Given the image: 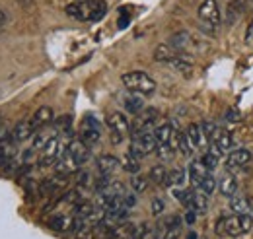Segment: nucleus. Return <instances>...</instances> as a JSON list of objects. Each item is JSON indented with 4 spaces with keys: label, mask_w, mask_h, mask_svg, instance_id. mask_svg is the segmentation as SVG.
<instances>
[{
    "label": "nucleus",
    "mask_w": 253,
    "mask_h": 239,
    "mask_svg": "<svg viewBox=\"0 0 253 239\" xmlns=\"http://www.w3.org/2000/svg\"><path fill=\"white\" fill-rule=\"evenodd\" d=\"M66 14L76 22H99L107 14L105 0H78L66 6Z\"/></svg>",
    "instance_id": "1"
},
{
    "label": "nucleus",
    "mask_w": 253,
    "mask_h": 239,
    "mask_svg": "<svg viewBox=\"0 0 253 239\" xmlns=\"http://www.w3.org/2000/svg\"><path fill=\"white\" fill-rule=\"evenodd\" d=\"M253 220L250 214H232L216 222V234L224 238H240L252 230Z\"/></svg>",
    "instance_id": "2"
},
{
    "label": "nucleus",
    "mask_w": 253,
    "mask_h": 239,
    "mask_svg": "<svg viewBox=\"0 0 253 239\" xmlns=\"http://www.w3.org/2000/svg\"><path fill=\"white\" fill-rule=\"evenodd\" d=\"M222 24V12L216 0H203L199 6V26L209 35H214Z\"/></svg>",
    "instance_id": "3"
},
{
    "label": "nucleus",
    "mask_w": 253,
    "mask_h": 239,
    "mask_svg": "<svg viewBox=\"0 0 253 239\" xmlns=\"http://www.w3.org/2000/svg\"><path fill=\"white\" fill-rule=\"evenodd\" d=\"M121 82L130 93H138V95H150L156 91V82L154 78H150L146 72L140 70H132V72H125L121 76Z\"/></svg>",
    "instance_id": "4"
},
{
    "label": "nucleus",
    "mask_w": 253,
    "mask_h": 239,
    "mask_svg": "<svg viewBox=\"0 0 253 239\" xmlns=\"http://www.w3.org/2000/svg\"><path fill=\"white\" fill-rule=\"evenodd\" d=\"M156 146H158V142H156L154 130H144V132H136V134H132L130 150H128V152H130L134 158L140 159V158H144V156L156 152Z\"/></svg>",
    "instance_id": "5"
},
{
    "label": "nucleus",
    "mask_w": 253,
    "mask_h": 239,
    "mask_svg": "<svg viewBox=\"0 0 253 239\" xmlns=\"http://www.w3.org/2000/svg\"><path fill=\"white\" fill-rule=\"evenodd\" d=\"M64 148H66V146H63V138H61L59 134H53V136L49 138V142L43 146L39 165H41V167H51V165H55V163L61 159Z\"/></svg>",
    "instance_id": "6"
},
{
    "label": "nucleus",
    "mask_w": 253,
    "mask_h": 239,
    "mask_svg": "<svg viewBox=\"0 0 253 239\" xmlns=\"http://www.w3.org/2000/svg\"><path fill=\"white\" fill-rule=\"evenodd\" d=\"M101 138V122L95 119L94 115H86L82 120V126H80V140L92 148L99 142Z\"/></svg>",
    "instance_id": "7"
},
{
    "label": "nucleus",
    "mask_w": 253,
    "mask_h": 239,
    "mask_svg": "<svg viewBox=\"0 0 253 239\" xmlns=\"http://www.w3.org/2000/svg\"><path fill=\"white\" fill-rule=\"evenodd\" d=\"M156 120H158V109H156V107H146V109H142V111L136 115L130 132L136 134V132H144V130H154Z\"/></svg>",
    "instance_id": "8"
},
{
    "label": "nucleus",
    "mask_w": 253,
    "mask_h": 239,
    "mask_svg": "<svg viewBox=\"0 0 253 239\" xmlns=\"http://www.w3.org/2000/svg\"><path fill=\"white\" fill-rule=\"evenodd\" d=\"M105 124L109 126L111 134H119V136H123V138L130 132V122H128V119H126L123 113H119V111L109 113V115L105 117Z\"/></svg>",
    "instance_id": "9"
},
{
    "label": "nucleus",
    "mask_w": 253,
    "mask_h": 239,
    "mask_svg": "<svg viewBox=\"0 0 253 239\" xmlns=\"http://www.w3.org/2000/svg\"><path fill=\"white\" fill-rule=\"evenodd\" d=\"M252 152L250 150H234V152H230L228 156H226V169L228 171H234V169H242V167H246V165H250V161H252Z\"/></svg>",
    "instance_id": "10"
},
{
    "label": "nucleus",
    "mask_w": 253,
    "mask_h": 239,
    "mask_svg": "<svg viewBox=\"0 0 253 239\" xmlns=\"http://www.w3.org/2000/svg\"><path fill=\"white\" fill-rule=\"evenodd\" d=\"M16 140L12 138V132H6L0 136V167H6L14 156H16Z\"/></svg>",
    "instance_id": "11"
},
{
    "label": "nucleus",
    "mask_w": 253,
    "mask_h": 239,
    "mask_svg": "<svg viewBox=\"0 0 253 239\" xmlns=\"http://www.w3.org/2000/svg\"><path fill=\"white\" fill-rule=\"evenodd\" d=\"M66 152L70 154V158H72L80 167L90 159V148H88L80 138H74V140L66 146Z\"/></svg>",
    "instance_id": "12"
},
{
    "label": "nucleus",
    "mask_w": 253,
    "mask_h": 239,
    "mask_svg": "<svg viewBox=\"0 0 253 239\" xmlns=\"http://www.w3.org/2000/svg\"><path fill=\"white\" fill-rule=\"evenodd\" d=\"M10 132H12V138L16 140V144H22V142H26L28 138H32L37 130H35V126H33L32 119H24V120H20Z\"/></svg>",
    "instance_id": "13"
},
{
    "label": "nucleus",
    "mask_w": 253,
    "mask_h": 239,
    "mask_svg": "<svg viewBox=\"0 0 253 239\" xmlns=\"http://www.w3.org/2000/svg\"><path fill=\"white\" fill-rule=\"evenodd\" d=\"M185 136H187V140H189L191 148L193 150H199V148H205L207 146V136H205V130H203V126L201 124H197V122H193L187 126V130H185Z\"/></svg>",
    "instance_id": "14"
},
{
    "label": "nucleus",
    "mask_w": 253,
    "mask_h": 239,
    "mask_svg": "<svg viewBox=\"0 0 253 239\" xmlns=\"http://www.w3.org/2000/svg\"><path fill=\"white\" fill-rule=\"evenodd\" d=\"M68 185V175H55V177H49L41 183V193L43 195H53V193H63Z\"/></svg>",
    "instance_id": "15"
},
{
    "label": "nucleus",
    "mask_w": 253,
    "mask_h": 239,
    "mask_svg": "<svg viewBox=\"0 0 253 239\" xmlns=\"http://www.w3.org/2000/svg\"><path fill=\"white\" fill-rule=\"evenodd\" d=\"M173 120H166L158 126H154V136L158 146H169L171 148V136H173ZM173 150V148H171Z\"/></svg>",
    "instance_id": "16"
},
{
    "label": "nucleus",
    "mask_w": 253,
    "mask_h": 239,
    "mask_svg": "<svg viewBox=\"0 0 253 239\" xmlns=\"http://www.w3.org/2000/svg\"><path fill=\"white\" fill-rule=\"evenodd\" d=\"M119 167H121V161H119L115 156L105 154V156H101V158L97 159V169H99V175H113V173H115Z\"/></svg>",
    "instance_id": "17"
},
{
    "label": "nucleus",
    "mask_w": 253,
    "mask_h": 239,
    "mask_svg": "<svg viewBox=\"0 0 253 239\" xmlns=\"http://www.w3.org/2000/svg\"><path fill=\"white\" fill-rule=\"evenodd\" d=\"M72 226H74V216L70 214H55L53 218H49V228L51 230H55V232H68V230H72Z\"/></svg>",
    "instance_id": "18"
},
{
    "label": "nucleus",
    "mask_w": 253,
    "mask_h": 239,
    "mask_svg": "<svg viewBox=\"0 0 253 239\" xmlns=\"http://www.w3.org/2000/svg\"><path fill=\"white\" fill-rule=\"evenodd\" d=\"M218 189H220V193L226 199H232L238 193V179L234 177L232 171H228V173L222 175L220 181H218Z\"/></svg>",
    "instance_id": "19"
},
{
    "label": "nucleus",
    "mask_w": 253,
    "mask_h": 239,
    "mask_svg": "<svg viewBox=\"0 0 253 239\" xmlns=\"http://www.w3.org/2000/svg\"><path fill=\"white\" fill-rule=\"evenodd\" d=\"M30 119H32L35 130H39V128L47 126L51 120L55 119V113H53V109H51V107H39Z\"/></svg>",
    "instance_id": "20"
},
{
    "label": "nucleus",
    "mask_w": 253,
    "mask_h": 239,
    "mask_svg": "<svg viewBox=\"0 0 253 239\" xmlns=\"http://www.w3.org/2000/svg\"><path fill=\"white\" fill-rule=\"evenodd\" d=\"M211 144H212V146H216L222 154H226V152H230V148L234 146V138H232V134H230L228 130L218 128V130H216V134H214V138L211 140Z\"/></svg>",
    "instance_id": "21"
},
{
    "label": "nucleus",
    "mask_w": 253,
    "mask_h": 239,
    "mask_svg": "<svg viewBox=\"0 0 253 239\" xmlns=\"http://www.w3.org/2000/svg\"><path fill=\"white\" fill-rule=\"evenodd\" d=\"M179 55V51H175L169 43H162V45H158L156 47V51H154V60H158V62H171V60L175 59ZM185 55V53H183Z\"/></svg>",
    "instance_id": "22"
},
{
    "label": "nucleus",
    "mask_w": 253,
    "mask_h": 239,
    "mask_svg": "<svg viewBox=\"0 0 253 239\" xmlns=\"http://www.w3.org/2000/svg\"><path fill=\"white\" fill-rule=\"evenodd\" d=\"M169 45L175 49V51H179V53H185L187 49H189L191 45H193V39H191V35L187 31H179V33H175V35H171V39H169Z\"/></svg>",
    "instance_id": "23"
},
{
    "label": "nucleus",
    "mask_w": 253,
    "mask_h": 239,
    "mask_svg": "<svg viewBox=\"0 0 253 239\" xmlns=\"http://www.w3.org/2000/svg\"><path fill=\"white\" fill-rule=\"evenodd\" d=\"M246 0H234L230 6H228V10H226V24L228 26H234L238 20H240V16L244 14V10H246Z\"/></svg>",
    "instance_id": "24"
},
{
    "label": "nucleus",
    "mask_w": 253,
    "mask_h": 239,
    "mask_svg": "<svg viewBox=\"0 0 253 239\" xmlns=\"http://www.w3.org/2000/svg\"><path fill=\"white\" fill-rule=\"evenodd\" d=\"M230 208H232L234 214H252V202H250V199H246V197L236 193L230 199Z\"/></svg>",
    "instance_id": "25"
},
{
    "label": "nucleus",
    "mask_w": 253,
    "mask_h": 239,
    "mask_svg": "<svg viewBox=\"0 0 253 239\" xmlns=\"http://www.w3.org/2000/svg\"><path fill=\"white\" fill-rule=\"evenodd\" d=\"M175 72H179V74H185V76H189L191 72H193V62H191L189 57H185L183 53H179L175 59L171 60V62H168Z\"/></svg>",
    "instance_id": "26"
},
{
    "label": "nucleus",
    "mask_w": 253,
    "mask_h": 239,
    "mask_svg": "<svg viewBox=\"0 0 253 239\" xmlns=\"http://www.w3.org/2000/svg\"><path fill=\"white\" fill-rule=\"evenodd\" d=\"M207 173H211V171L201 163V159H199V161H191L189 163V179L195 187L201 185V181L207 177Z\"/></svg>",
    "instance_id": "27"
},
{
    "label": "nucleus",
    "mask_w": 253,
    "mask_h": 239,
    "mask_svg": "<svg viewBox=\"0 0 253 239\" xmlns=\"http://www.w3.org/2000/svg\"><path fill=\"white\" fill-rule=\"evenodd\" d=\"M187 210H193L197 216L207 214V210H209V197L203 195V193H195V197H193V200L187 206Z\"/></svg>",
    "instance_id": "28"
},
{
    "label": "nucleus",
    "mask_w": 253,
    "mask_h": 239,
    "mask_svg": "<svg viewBox=\"0 0 253 239\" xmlns=\"http://www.w3.org/2000/svg\"><path fill=\"white\" fill-rule=\"evenodd\" d=\"M125 109L132 115H138L144 109V99L138 93H128L125 97Z\"/></svg>",
    "instance_id": "29"
},
{
    "label": "nucleus",
    "mask_w": 253,
    "mask_h": 239,
    "mask_svg": "<svg viewBox=\"0 0 253 239\" xmlns=\"http://www.w3.org/2000/svg\"><path fill=\"white\" fill-rule=\"evenodd\" d=\"M94 177H92V173H88V171H80L78 173V177H76V189L84 195L86 191H90V189H94Z\"/></svg>",
    "instance_id": "30"
},
{
    "label": "nucleus",
    "mask_w": 253,
    "mask_h": 239,
    "mask_svg": "<svg viewBox=\"0 0 253 239\" xmlns=\"http://www.w3.org/2000/svg\"><path fill=\"white\" fill-rule=\"evenodd\" d=\"M183 183H185V171L183 169H171V171H168L166 185H169L173 189H181Z\"/></svg>",
    "instance_id": "31"
},
{
    "label": "nucleus",
    "mask_w": 253,
    "mask_h": 239,
    "mask_svg": "<svg viewBox=\"0 0 253 239\" xmlns=\"http://www.w3.org/2000/svg\"><path fill=\"white\" fill-rule=\"evenodd\" d=\"M121 167H123L125 171H128V173L136 175V173L140 171V161H138V158H134L130 152H126L123 161H121Z\"/></svg>",
    "instance_id": "32"
},
{
    "label": "nucleus",
    "mask_w": 253,
    "mask_h": 239,
    "mask_svg": "<svg viewBox=\"0 0 253 239\" xmlns=\"http://www.w3.org/2000/svg\"><path fill=\"white\" fill-rule=\"evenodd\" d=\"M216 187H218V181H216V177H214L212 173H207V177H205V179L201 181V185H199L201 193H203V195H207V197L214 195Z\"/></svg>",
    "instance_id": "33"
},
{
    "label": "nucleus",
    "mask_w": 253,
    "mask_h": 239,
    "mask_svg": "<svg viewBox=\"0 0 253 239\" xmlns=\"http://www.w3.org/2000/svg\"><path fill=\"white\" fill-rule=\"evenodd\" d=\"M166 179H168V169L164 165H154L148 173V181H152L156 185H166Z\"/></svg>",
    "instance_id": "34"
},
{
    "label": "nucleus",
    "mask_w": 253,
    "mask_h": 239,
    "mask_svg": "<svg viewBox=\"0 0 253 239\" xmlns=\"http://www.w3.org/2000/svg\"><path fill=\"white\" fill-rule=\"evenodd\" d=\"M148 177H144V175H134V177H130V191L134 193V195H140V193H144L146 189H148Z\"/></svg>",
    "instance_id": "35"
},
{
    "label": "nucleus",
    "mask_w": 253,
    "mask_h": 239,
    "mask_svg": "<svg viewBox=\"0 0 253 239\" xmlns=\"http://www.w3.org/2000/svg\"><path fill=\"white\" fill-rule=\"evenodd\" d=\"M173 197L187 208L191 204V200H193V197H195V191H189V189H173Z\"/></svg>",
    "instance_id": "36"
},
{
    "label": "nucleus",
    "mask_w": 253,
    "mask_h": 239,
    "mask_svg": "<svg viewBox=\"0 0 253 239\" xmlns=\"http://www.w3.org/2000/svg\"><path fill=\"white\" fill-rule=\"evenodd\" d=\"M70 124H72V117H70V115H63L61 119L57 120L55 128H57L59 136H61V134H68V132H70Z\"/></svg>",
    "instance_id": "37"
},
{
    "label": "nucleus",
    "mask_w": 253,
    "mask_h": 239,
    "mask_svg": "<svg viewBox=\"0 0 253 239\" xmlns=\"http://www.w3.org/2000/svg\"><path fill=\"white\" fill-rule=\"evenodd\" d=\"M201 163L209 169V171H212V169H216L218 167V158L214 156V154H211V152H207L203 158H201Z\"/></svg>",
    "instance_id": "38"
},
{
    "label": "nucleus",
    "mask_w": 253,
    "mask_h": 239,
    "mask_svg": "<svg viewBox=\"0 0 253 239\" xmlns=\"http://www.w3.org/2000/svg\"><path fill=\"white\" fill-rule=\"evenodd\" d=\"M177 150H179L183 156H191V154H193V148H191V144H189V140H187V136H185V132H181V134H179Z\"/></svg>",
    "instance_id": "39"
},
{
    "label": "nucleus",
    "mask_w": 253,
    "mask_h": 239,
    "mask_svg": "<svg viewBox=\"0 0 253 239\" xmlns=\"http://www.w3.org/2000/svg\"><path fill=\"white\" fill-rule=\"evenodd\" d=\"M150 210H152V214H154V216H162V214H164V210H166V202H164L162 199H154V200H152V204H150Z\"/></svg>",
    "instance_id": "40"
},
{
    "label": "nucleus",
    "mask_w": 253,
    "mask_h": 239,
    "mask_svg": "<svg viewBox=\"0 0 253 239\" xmlns=\"http://www.w3.org/2000/svg\"><path fill=\"white\" fill-rule=\"evenodd\" d=\"M183 222H185L187 226H193V224L197 222V214H195L193 210H187V214L183 216Z\"/></svg>",
    "instance_id": "41"
},
{
    "label": "nucleus",
    "mask_w": 253,
    "mask_h": 239,
    "mask_svg": "<svg viewBox=\"0 0 253 239\" xmlns=\"http://www.w3.org/2000/svg\"><path fill=\"white\" fill-rule=\"evenodd\" d=\"M246 45H253V20L248 26V31H246Z\"/></svg>",
    "instance_id": "42"
},
{
    "label": "nucleus",
    "mask_w": 253,
    "mask_h": 239,
    "mask_svg": "<svg viewBox=\"0 0 253 239\" xmlns=\"http://www.w3.org/2000/svg\"><path fill=\"white\" fill-rule=\"evenodd\" d=\"M128 20H130V18L126 16V10H123V16L119 18V28H121V30H125L126 26H128Z\"/></svg>",
    "instance_id": "43"
},
{
    "label": "nucleus",
    "mask_w": 253,
    "mask_h": 239,
    "mask_svg": "<svg viewBox=\"0 0 253 239\" xmlns=\"http://www.w3.org/2000/svg\"><path fill=\"white\" fill-rule=\"evenodd\" d=\"M226 119L228 120H240L242 117H240V113H238L236 109H230V111L226 113Z\"/></svg>",
    "instance_id": "44"
},
{
    "label": "nucleus",
    "mask_w": 253,
    "mask_h": 239,
    "mask_svg": "<svg viewBox=\"0 0 253 239\" xmlns=\"http://www.w3.org/2000/svg\"><path fill=\"white\" fill-rule=\"evenodd\" d=\"M6 24V12H2L0 10V30H2V26Z\"/></svg>",
    "instance_id": "45"
},
{
    "label": "nucleus",
    "mask_w": 253,
    "mask_h": 239,
    "mask_svg": "<svg viewBox=\"0 0 253 239\" xmlns=\"http://www.w3.org/2000/svg\"><path fill=\"white\" fill-rule=\"evenodd\" d=\"M187 239H197V234H195V232H191L189 236H187Z\"/></svg>",
    "instance_id": "46"
},
{
    "label": "nucleus",
    "mask_w": 253,
    "mask_h": 239,
    "mask_svg": "<svg viewBox=\"0 0 253 239\" xmlns=\"http://www.w3.org/2000/svg\"><path fill=\"white\" fill-rule=\"evenodd\" d=\"M248 2H250V4H253V0H248Z\"/></svg>",
    "instance_id": "47"
}]
</instances>
